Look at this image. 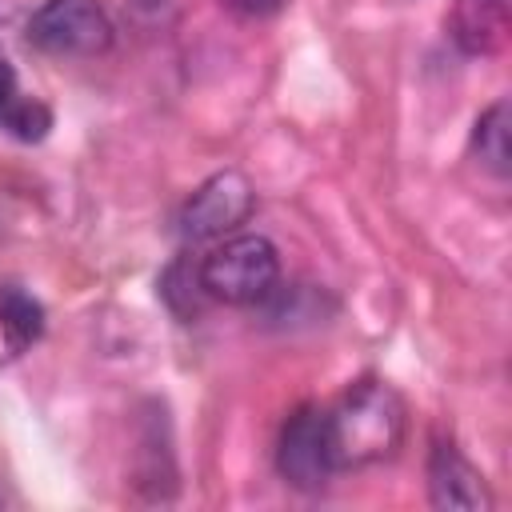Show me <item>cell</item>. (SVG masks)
Masks as SVG:
<instances>
[{"instance_id":"cell-1","label":"cell","mask_w":512,"mask_h":512,"mask_svg":"<svg viewBox=\"0 0 512 512\" xmlns=\"http://www.w3.org/2000/svg\"><path fill=\"white\" fill-rule=\"evenodd\" d=\"M324 420L336 472L388 460L404 440V404L388 384L376 380H364L344 392L340 404L324 412Z\"/></svg>"},{"instance_id":"cell-2","label":"cell","mask_w":512,"mask_h":512,"mask_svg":"<svg viewBox=\"0 0 512 512\" xmlns=\"http://www.w3.org/2000/svg\"><path fill=\"white\" fill-rule=\"evenodd\" d=\"M200 292L224 304H260L280 284V256L268 236L244 232L212 248L196 268Z\"/></svg>"},{"instance_id":"cell-3","label":"cell","mask_w":512,"mask_h":512,"mask_svg":"<svg viewBox=\"0 0 512 512\" xmlns=\"http://www.w3.org/2000/svg\"><path fill=\"white\" fill-rule=\"evenodd\" d=\"M28 40L48 56H96L112 44V20L100 0H44L28 16Z\"/></svg>"},{"instance_id":"cell-4","label":"cell","mask_w":512,"mask_h":512,"mask_svg":"<svg viewBox=\"0 0 512 512\" xmlns=\"http://www.w3.org/2000/svg\"><path fill=\"white\" fill-rule=\"evenodd\" d=\"M276 468L300 492H316V488H324L332 480L336 464H332V448H328L324 408H300L284 424L280 448H276Z\"/></svg>"},{"instance_id":"cell-5","label":"cell","mask_w":512,"mask_h":512,"mask_svg":"<svg viewBox=\"0 0 512 512\" xmlns=\"http://www.w3.org/2000/svg\"><path fill=\"white\" fill-rule=\"evenodd\" d=\"M252 212V184L240 172H216L208 176L180 212V232L188 240H216L244 224Z\"/></svg>"},{"instance_id":"cell-6","label":"cell","mask_w":512,"mask_h":512,"mask_svg":"<svg viewBox=\"0 0 512 512\" xmlns=\"http://www.w3.org/2000/svg\"><path fill=\"white\" fill-rule=\"evenodd\" d=\"M428 492L436 508H456V512H476L492 504L484 476L460 456L456 444H444V440L428 456Z\"/></svg>"},{"instance_id":"cell-7","label":"cell","mask_w":512,"mask_h":512,"mask_svg":"<svg viewBox=\"0 0 512 512\" xmlns=\"http://www.w3.org/2000/svg\"><path fill=\"white\" fill-rule=\"evenodd\" d=\"M448 32L460 52L488 56L504 48L512 32V0H456L448 12Z\"/></svg>"},{"instance_id":"cell-8","label":"cell","mask_w":512,"mask_h":512,"mask_svg":"<svg viewBox=\"0 0 512 512\" xmlns=\"http://www.w3.org/2000/svg\"><path fill=\"white\" fill-rule=\"evenodd\" d=\"M0 336L12 356H20L44 336V304L20 284H0Z\"/></svg>"},{"instance_id":"cell-9","label":"cell","mask_w":512,"mask_h":512,"mask_svg":"<svg viewBox=\"0 0 512 512\" xmlns=\"http://www.w3.org/2000/svg\"><path fill=\"white\" fill-rule=\"evenodd\" d=\"M0 128L12 132L16 140H40L52 128V112L40 100L20 92L16 72L4 56H0Z\"/></svg>"},{"instance_id":"cell-10","label":"cell","mask_w":512,"mask_h":512,"mask_svg":"<svg viewBox=\"0 0 512 512\" xmlns=\"http://www.w3.org/2000/svg\"><path fill=\"white\" fill-rule=\"evenodd\" d=\"M508 128H512V112L508 100H496L492 108L480 112L476 128H472V148L480 156V164L492 176H508L512 172V144H508Z\"/></svg>"},{"instance_id":"cell-11","label":"cell","mask_w":512,"mask_h":512,"mask_svg":"<svg viewBox=\"0 0 512 512\" xmlns=\"http://www.w3.org/2000/svg\"><path fill=\"white\" fill-rule=\"evenodd\" d=\"M224 8H232L240 16H272L284 8V0H224Z\"/></svg>"},{"instance_id":"cell-12","label":"cell","mask_w":512,"mask_h":512,"mask_svg":"<svg viewBox=\"0 0 512 512\" xmlns=\"http://www.w3.org/2000/svg\"><path fill=\"white\" fill-rule=\"evenodd\" d=\"M0 504H4V492H0Z\"/></svg>"}]
</instances>
